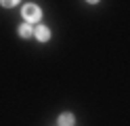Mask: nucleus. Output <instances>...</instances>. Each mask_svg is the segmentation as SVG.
<instances>
[{"mask_svg":"<svg viewBox=\"0 0 130 126\" xmlns=\"http://www.w3.org/2000/svg\"><path fill=\"white\" fill-rule=\"evenodd\" d=\"M23 17H25L27 23H38L42 19V11H40L38 4H25L23 6Z\"/></svg>","mask_w":130,"mask_h":126,"instance_id":"f257e3e1","label":"nucleus"},{"mask_svg":"<svg viewBox=\"0 0 130 126\" xmlns=\"http://www.w3.org/2000/svg\"><path fill=\"white\" fill-rule=\"evenodd\" d=\"M34 36H36L40 42H46L48 38H51V30H48L46 25H38V27L34 30Z\"/></svg>","mask_w":130,"mask_h":126,"instance_id":"f03ea898","label":"nucleus"},{"mask_svg":"<svg viewBox=\"0 0 130 126\" xmlns=\"http://www.w3.org/2000/svg\"><path fill=\"white\" fill-rule=\"evenodd\" d=\"M59 126H74V114L65 111L59 116Z\"/></svg>","mask_w":130,"mask_h":126,"instance_id":"7ed1b4c3","label":"nucleus"},{"mask_svg":"<svg viewBox=\"0 0 130 126\" xmlns=\"http://www.w3.org/2000/svg\"><path fill=\"white\" fill-rule=\"evenodd\" d=\"M31 34H34V30H31V23H23V25H19V36H21V38H29Z\"/></svg>","mask_w":130,"mask_h":126,"instance_id":"20e7f679","label":"nucleus"},{"mask_svg":"<svg viewBox=\"0 0 130 126\" xmlns=\"http://www.w3.org/2000/svg\"><path fill=\"white\" fill-rule=\"evenodd\" d=\"M17 2H19V0H0V4H2V6H6V8H9V6H15Z\"/></svg>","mask_w":130,"mask_h":126,"instance_id":"39448f33","label":"nucleus"},{"mask_svg":"<svg viewBox=\"0 0 130 126\" xmlns=\"http://www.w3.org/2000/svg\"><path fill=\"white\" fill-rule=\"evenodd\" d=\"M88 2H90V4H94V2H99V0H88Z\"/></svg>","mask_w":130,"mask_h":126,"instance_id":"423d86ee","label":"nucleus"}]
</instances>
